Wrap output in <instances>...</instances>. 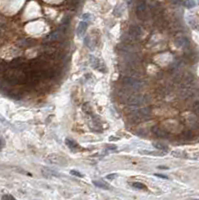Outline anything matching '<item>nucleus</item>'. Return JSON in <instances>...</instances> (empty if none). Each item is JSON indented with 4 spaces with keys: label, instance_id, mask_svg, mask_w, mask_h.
I'll return each instance as SVG.
<instances>
[{
    "label": "nucleus",
    "instance_id": "obj_19",
    "mask_svg": "<svg viewBox=\"0 0 199 200\" xmlns=\"http://www.w3.org/2000/svg\"><path fill=\"white\" fill-rule=\"evenodd\" d=\"M192 110H193V112H194L195 114L199 116V101H196V102L193 104Z\"/></svg>",
    "mask_w": 199,
    "mask_h": 200
},
{
    "label": "nucleus",
    "instance_id": "obj_20",
    "mask_svg": "<svg viewBox=\"0 0 199 200\" xmlns=\"http://www.w3.org/2000/svg\"><path fill=\"white\" fill-rule=\"evenodd\" d=\"M141 154H147V155H162V153H157V152H152V151H148V150H140Z\"/></svg>",
    "mask_w": 199,
    "mask_h": 200
},
{
    "label": "nucleus",
    "instance_id": "obj_18",
    "mask_svg": "<svg viewBox=\"0 0 199 200\" xmlns=\"http://www.w3.org/2000/svg\"><path fill=\"white\" fill-rule=\"evenodd\" d=\"M183 136L186 140H190V139H192L193 134H192V132L190 131V130H186V131L183 132Z\"/></svg>",
    "mask_w": 199,
    "mask_h": 200
},
{
    "label": "nucleus",
    "instance_id": "obj_22",
    "mask_svg": "<svg viewBox=\"0 0 199 200\" xmlns=\"http://www.w3.org/2000/svg\"><path fill=\"white\" fill-rule=\"evenodd\" d=\"M78 4H79V0H70V2H69V6L72 9L76 8Z\"/></svg>",
    "mask_w": 199,
    "mask_h": 200
},
{
    "label": "nucleus",
    "instance_id": "obj_7",
    "mask_svg": "<svg viewBox=\"0 0 199 200\" xmlns=\"http://www.w3.org/2000/svg\"><path fill=\"white\" fill-rule=\"evenodd\" d=\"M175 44L177 47H181V48H186L189 45V40L185 36H178L175 39Z\"/></svg>",
    "mask_w": 199,
    "mask_h": 200
},
{
    "label": "nucleus",
    "instance_id": "obj_17",
    "mask_svg": "<svg viewBox=\"0 0 199 200\" xmlns=\"http://www.w3.org/2000/svg\"><path fill=\"white\" fill-rule=\"evenodd\" d=\"M82 110L84 111L86 114H91L92 113V109H91V106H90L89 103H85L84 105H83Z\"/></svg>",
    "mask_w": 199,
    "mask_h": 200
},
{
    "label": "nucleus",
    "instance_id": "obj_3",
    "mask_svg": "<svg viewBox=\"0 0 199 200\" xmlns=\"http://www.w3.org/2000/svg\"><path fill=\"white\" fill-rule=\"evenodd\" d=\"M46 162L49 163V164H54V165H58V166H65L67 164L66 159L56 154H51V155L47 156Z\"/></svg>",
    "mask_w": 199,
    "mask_h": 200
},
{
    "label": "nucleus",
    "instance_id": "obj_27",
    "mask_svg": "<svg viewBox=\"0 0 199 200\" xmlns=\"http://www.w3.org/2000/svg\"><path fill=\"white\" fill-rule=\"evenodd\" d=\"M117 177V174H108V175H106V179H109V180H111V179H114V178H116Z\"/></svg>",
    "mask_w": 199,
    "mask_h": 200
},
{
    "label": "nucleus",
    "instance_id": "obj_9",
    "mask_svg": "<svg viewBox=\"0 0 199 200\" xmlns=\"http://www.w3.org/2000/svg\"><path fill=\"white\" fill-rule=\"evenodd\" d=\"M41 172H42V175L44 177H46V178H51L53 176H58L59 175L58 172H56L55 170H53L51 168H48V167H42Z\"/></svg>",
    "mask_w": 199,
    "mask_h": 200
},
{
    "label": "nucleus",
    "instance_id": "obj_31",
    "mask_svg": "<svg viewBox=\"0 0 199 200\" xmlns=\"http://www.w3.org/2000/svg\"><path fill=\"white\" fill-rule=\"evenodd\" d=\"M158 168H159V169H163V170H165V169H168L167 167H164V166H159Z\"/></svg>",
    "mask_w": 199,
    "mask_h": 200
},
{
    "label": "nucleus",
    "instance_id": "obj_14",
    "mask_svg": "<svg viewBox=\"0 0 199 200\" xmlns=\"http://www.w3.org/2000/svg\"><path fill=\"white\" fill-rule=\"evenodd\" d=\"M65 143H66V145H67V146L69 147L70 149H75V148L78 147V144L75 142L74 140L69 139V138H66V139H65Z\"/></svg>",
    "mask_w": 199,
    "mask_h": 200
},
{
    "label": "nucleus",
    "instance_id": "obj_29",
    "mask_svg": "<svg viewBox=\"0 0 199 200\" xmlns=\"http://www.w3.org/2000/svg\"><path fill=\"white\" fill-rule=\"evenodd\" d=\"M2 199H10V200H14V197H13L12 195L6 194V195H3V196H2Z\"/></svg>",
    "mask_w": 199,
    "mask_h": 200
},
{
    "label": "nucleus",
    "instance_id": "obj_26",
    "mask_svg": "<svg viewBox=\"0 0 199 200\" xmlns=\"http://www.w3.org/2000/svg\"><path fill=\"white\" fill-rule=\"evenodd\" d=\"M82 19H84V20H89V19H91V15H90L89 13H84L82 15Z\"/></svg>",
    "mask_w": 199,
    "mask_h": 200
},
{
    "label": "nucleus",
    "instance_id": "obj_16",
    "mask_svg": "<svg viewBox=\"0 0 199 200\" xmlns=\"http://www.w3.org/2000/svg\"><path fill=\"white\" fill-rule=\"evenodd\" d=\"M9 95L12 98H15V99H20L22 97V94L20 93V91H17V90H13V91L9 92Z\"/></svg>",
    "mask_w": 199,
    "mask_h": 200
},
{
    "label": "nucleus",
    "instance_id": "obj_8",
    "mask_svg": "<svg viewBox=\"0 0 199 200\" xmlns=\"http://www.w3.org/2000/svg\"><path fill=\"white\" fill-rule=\"evenodd\" d=\"M128 33L133 35L136 38H139L142 35V29H141L140 26H137V25H131L128 28Z\"/></svg>",
    "mask_w": 199,
    "mask_h": 200
},
{
    "label": "nucleus",
    "instance_id": "obj_4",
    "mask_svg": "<svg viewBox=\"0 0 199 200\" xmlns=\"http://www.w3.org/2000/svg\"><path fill=\"white\" fill-rule=\"evenodd\" d=\"M136 15L139 19H143L146 15V2L144 0H138L136 4Z\"/></svg>",
    "mask_w": 199,
    "mask_h": 200
},
{
    "label": "nucleus",
    "instance_id": "obj_21",
    "mask_svg": "<svg viewBox=\"0 0 199 200\" xmlns=\"http://www.w3.org/2000/svg\"><path fill=\"white\" fill-rule=\"evenodd\" d=\"M132 186L134 188H137V189H146L145 185H144L143 183H140V182H134L132 184Z\"/></svg>",
    "mask_w": 199,
    "mask_h": 200
},
{
    "label": "nucleus",
    "instance_id": "obj_30",
    "mask_svg": "<svg viewBox=\"0 0 199 200\" xmlns=\"http://www.w3.org/2000/svg\"><path fill=\"white\" fill-rule=\"evenodd\" d=\"M155 176H157L159 178H163V179H167V176H165V175H162V174H155Z\"/></svg>",
    "mask_w": 199,
    "mask_h": 200
},
{
    "label": "nucleus",
    "instance_id": "obj_2",
    "mask_svg": "<svg viewBox=\"0 0 199 200\" xmlns=\"http://www.w3.org/2000/svg\"><path fill=\"white\" fill-rule=\"evenodd\" d=\"M149 102V99H147L145 96H142V95H139V94H135V93H132L131 95L129 96V98L126 101V103L129 104V105H142V104H146Z\"/></svg>",
    "mask_w": 199,
    "mask_h": 200
},
{
    "label": "nucleus",
    "instance_id": "obj_24",
    "mask_svg": "<svg viewBox=\"0 0 199 200\" xmlns=\"http://www.w3.org/2000/svg\"><path fill=\"white\" fill-rule=\"evenodd\" d=\"M185 5L188 7V8H192L195 5H196V2L194 1V0H187L185 2Z\"/></svg>",
    "mask_w": 199,
    "mask_h": 200
},
{
    "label": "nucleus",
    "instance_id": "obj_25",
    "mask_svg": "<svg viewBox=\"0 0 199 200\" xmlns=\"http://www.w3.org/2000/svg\"><path fill=\"white\" fill-rule=\"evenodd\" d=\"M70 174H72V175H74V176H76V177H83V176H84L82 173L76 171V170H71V171H70Z\"/></svg>",
    "mask_w": 199,
    "mask_h": 200
},
{
    "label": "nucleus",
    "instance_id": "obj_5",
    "mask_svg": "<svg viewBox=\"0 0 199 200\" xmlns=\"http://www.w3.org/2000/svg\"><path fill=\"white\" fill-rule=\"evenodd\" d=\"M64 33L63 30H61V29H58V30L52 32L51 34L47 35L46 38L44 39V41L46 43H51V42H54V41H57V40H59L61 37H62V34Z\"/></svg>",
    "mask_w": 199,
    "mask_h": 200
},
{
    "label": "nucleus",
    "instance_id": "obj_6",
    "mask_svg": "<svg viewBox=\"0 0 199 200\" xmlns=\"http://www.w3.org/2000/svg\"><path fill=\"white\" fill-rule=\"evenodd\" d=\"M152 133L158 138H167L168 135H169V134L166 132L164 129H162L161 127H159V126L152 127Z\"/></svg>",
    "mask_w": 199,
    "mask_h": 200
},
{
    "label": "nucleus",
    "instance_id": "obj_13",
    "mask_svg": "<svg viewBox=\"0 0 199 200\" xmlns=\"http://www.w3.org/2000/svg\"><path fill=\"white\" fill-rule=\"evenodd\" d=\"M93 184L95 185V186L99 187V188L106 189V190L110 189V187L108 186V184H106L105 182H103V181H101V180H93Z\"/></svg>",
    "mask_w": 199,
    "mask_h": 200
},
{
    "label": "nucleus",
    "instance_id": "obj_11",
    "mask_svg": "<svg viewBox=\"0 0 199 200\" xmlns=\"http://www.w3.org/2000/svg\"><path fill=\"white\" fill-rule=\"evenodd\" d=\"M86 30H87V23L84 22V21H81V22L78 24V27H77L78 36H83L85 34Z\"/></svg>",
    "mask_w": 199,
    "mask_h": 200
},
{
    "label": "nucleus",
    "instance_id": "obj_28",
    "mask_svg": "<svg viewBox=\"0 0 199 200\" xmlns=\"http://www.w3.org/2000/svg\"><path fill=\"white\" fill-rule=\"evenodd\" d=\"M4 145H5V142H4V139L0 136V151L2 150L3 149V147H4Z\"/></svg>",
    "mask_w": 199,
    "mask_h": 200
},
{
    "label": "nucleus",
    "instance_id": "obj_23",
    "mask_svg": "<svg viewBox=\"0 0 199 200\" xmlns=\"http://www.w3.org/2000/svg\"><path fill=\"white\" fill-rule=\"evenodd\" d=\"M154 146L156 147V148H158V149H160L161 151H167V150H168V148L166 147V146H164V144L155 143V144H154Z\"/></svg>",
    "mask_w": 199,
    "mask_h": 200
},
{
    "label": "nucleus",
    "instance_id": "obj_1",
    "mask_svg": "<svg viewBox=\"0 0 199 200\" xmlns=\"http://www.w3.org/2000/svg\"><path fill=\"white\" fill-rule=\"evenodd\" d=\"M122 84L124 88L130 90L131 92L140 91L144 86V83L139 78L131 77V76H126V77L123 78Z\"/></svg>",
    "mask_w": 199,
    "mask_h": 200
},
{
    "label": "nucleus",
    "instance_id": "obj_32",
    "mask_svg": "<svg viewBox=\"0 0 199 200\" xmlns=\"http://www.w3.org/2000/svg\"><path fill=\"white\" fill-rule=\"evenodd\" d=\"M2 28H3V25L0 23V35H1V33H2Z\"/></svg>",
    "mask_w": 199,
    "mask_h": 200
},
{
    "label": "nucleus",
    "instance_id": "obj_12",
    "mask_svg": "<svg viewBox=\"0 0 199 200\" xmlns=\"http://www.w3.org/2000/svg\"><path fill=\"white\" fill-rule=\"evenodd\" d=\"M33 44H35V41L32 39H22L19 40V42H18V45L21 47H30Z\"/></svg>",
    "mask_w": 199,
    "mask_h": 200
},
{
    "label": "nucleus",
    "instance_id": "obj_10",
    "mask_svg": "<svg viewBox=\"0 0 199 200\" xmlns=\"http://www.w3.org/2000/svg\"><path fill=\"white\" fill-rule=\"evenodd\" d=\"M24 62H25L24 58H22V57H17V58L13 59L11 62H10L9 66L11 67V68H19V67H21V66H22V65L24 64Z\"/></svg>",
    "mask_w": 199,
    "mask_h": 200
},
{
    "label": "nucleus",
    "instance_id": "obj_15",
    "mask_svg": "<svg viewBox=\"0 0 199 200\" xmlns=\"http://www.w3.org/2000/svg\"><path fill=\"white\" fill-rule=\"evenodd\" d=\"M84 44L88 47V48H90L91 50H93L94 49V46H95V43H94L92 40H91V38L89 37V36H87V37L85 38V40H84Z\"/></svg>",
    "mask_w": 199,
    "mask_h": 200
}]
</instances>
